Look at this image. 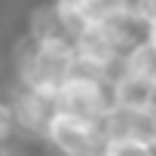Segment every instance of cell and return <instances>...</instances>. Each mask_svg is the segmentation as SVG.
Listing matches in <instances>:
<instances>
[{
	"label": "cell",
	"instance_id": "obj_3",
	"mask_svg": "<svg viewBox=\"0 0 156 156\" xmlns=\"http://www.w3.org/2000/svg\"><path fill=\"white\" fill-rule=\"evenodd\" d=\"M9 104H12V113H16V129H22L28 135H40V138H43L52 113L58 110L55 95L37 92L31 86H19V92H16V98Z\"/></svg>",
	"mask_w": 156,
	"mask_h": 156
},
{
	"label": "cell",
	"instance_id": "obj_11",
	"mask_svg": "<svg viewBox=\"0 0 156 156\" xmlns=\"http://www.w3.org/2000/svg\"><path fill=\"white\" fill-rule=\"evenodd\" d=\"M80 156H104L101 150H95V153H80Z\"/></svg>",
	"mask_w": 156,
	"mask_h": 156
},
{
	"label": "cell",
	"instance_id": "obj_5",
	"mask_svg": "<svg viewBox=\"0 0 156 156\" xmlns=\"http://www.w3.org/2000/svg\"><path fill=\"white\" fill-rule=\"evenodd\" d=\"M28 37H31L34 43H55V40H70V43H73V37H70L64 19L58 16L55 3H52V6L34 9L31 25H28Z\"/></svg>",
	"mask_w": 156,
	"mask_h": 156
},
{
	"label": "cell",
	"instance_id": "obj_2",
	"mask_svg": "<svg viewBox=\"0 0 156 156\" xmlns=\"http://www.w3.org/2000/svg\"><path fill=\"white\" fill-rule=\"evenodd\" d=\"M46 144L61 153V156H80V153H95L104 147V132L101 122L95 119H83V116H73L64 110H55L46 132H43Z\"/></svg>",
	"mask_w": 156,
	"mask_h": 156
},
{
	"label": "cell",
	"instance_id": "obj_1",
	"mask_svg": "<svg viewBox=\"0 0 156 156\" xmlns=\"http://www.w3.org/2000/svg\"><path fill=\"white\" fill-rule=\"evenodd\" d=\"M55 107L83 119H95L101 122L104 113L113 107V95H110V80H98V76H80L70 73L64 86L55 92Z\"/></svg>",
	"mask_w": 156,
	"mask_h": 156
},
{
	"label": "cell",
	"instance_id": "obj_4",
	"mask_svg": "<svg viewBox=\"0 0 156 156\" xmlns=\"http://www.w3.org/2000/svg\"><path fill=\"white\" fill-rule=\"evenodd\" d=\"M110 95H113L116 107H132V110L153 107L156 104V83L144 80V76H135L129 70H116L110 80Z\"/></svg>",
	"mask_w": 156,
	"mask_h": 156
},
{
	"label": "cell",
	"instance_id": "obj_10",
	"mask_svg": "<svg viewBox=\"0 0 156 156\" xmlns=\"http://www.w3.org/2000/svg\"><path fill=\"white\" fill-rule=\"evenodd\" d=\"M144 40L156 49V19H150V22H144Z\"/></svg>",
	"mask_w": 156,
	"mask_h": 156
},
{
	"label": "cell",
	"instance_id": "obj_9",
	"mask_svg": "<svg viewBox=\"0 0 156 156\" xmlns=\"http://www.w3.org/2000/svg\"><path fill=\"white\" fill-rule=\"evenodd\" d=\"M16 132V113L9 101H0V144H3L9 135Z\"/></svg>",
	"mask_w": 156,
	"mask_h": 156
},
{
	"label": "cell",
	"instance_id": "obj_7",
	"mask_svg": "<svg viewBox=\"0 0 156 156\" xmlns=\"http://www.w3.org/2000/svg\"><path fill=\"white\" fill-rule=\"evenodd\" d=\"M101 153L104 156H156V144L141 138H107Z\"/></svg>",
	"mask_w": 156,
	"mask_h": 156
},
{
	"label": "cell",
	"instance_id": "obj_8",
	"mask_svg": "<svg viewBox=\"0 0 156 156\" xmlns=\"http://www.w3.org/2000/svg\"><path fill=\"white\" fill-rule=\"evenodd\" d=\"M129 12L144 25V22L156 19V0H129Z\"/></svg>",
	"mask_w": 156,
	"mask_h": 156
},
{
	"label": "cell",
	"instance_id": "obj_6",
	"mask_svg": "<svg viewBox=\"0 0 156 156\" xmlns=\"http://www.w3.org/2000/svg\"><path fill=\"white\" fill-rule=\"evenodd\" d=\"M119 70H129V73H135V76H144V80L156 83V49H153L144 37L135 40V43L126 49V55H122V61H119Z\"/></svg>",
	"mask_w": 156,
	"mask_h": 156
}]
</instances>
